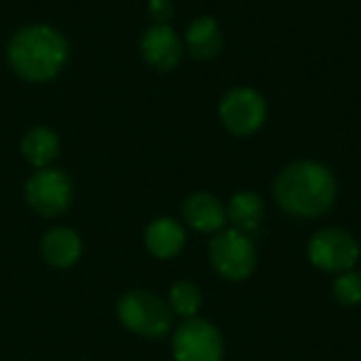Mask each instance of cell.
Listing matches in <instances>:
<instances>
[{
    "instance_id": "cell-1",
    "label": "cell",
    "mask_w": 361,
    "mask_h": 361,
    "mask_svg": "<svg viewBox=\"0 0 361 361\" xmlns=\"http://www.w3.org/2000/svg\"><path fill=\"white\" fill-rule=\"evenodd\" d=\"M277 203L292 216L317 218L336 199V182L328 167L311 161L294 163L275 182Z\"/></svg>"
},
{
    "instance_id": "cell-2",
    "label": "cell",
    "mask_w": 361,
    "mask_h": 361,
    "mask_svg": "<svg viewBox=\"0 0 361 361\" xmlns=\"http://www.w3.org/2000/svg\"><path fill=\"white\" fill-rule=\"evenodd\" d=\"M66 40L47 25L23 27L8 44V61L13 70L32 82L53 78L66 63Z\"/></svg>"
},
{
    "instance_id": "cell-3",
    "label": "cell",
    "mask_w": 361,
    "mask_h": 361,
    "mask_svg": "<svg viewBox=\"0 0 361 361\" xmlns=\"http://www.w3.org/2000/svg\"><path fill=\"white\" fill-rule=\"evenodd\" d=\"M121 322L135 334L163 336L171 326V313L157 296L148 292H129L118 302Z\"/></svg>"
},
{
    "instance_id": "cell-4",
    "label": "cell",
    "mask_w": 361,
    "mask_h": 361,
    "mask_svg": "<svg viewBox=\"0 0 361 361\" xmlns=\"http://www.w3.org/2000/svg\"><path fill=\"white\" fill-rule=\"evenodd\" d=\"M209 256L214 269L231 281L250 277L256 267V250L252 241L237 228L218 235L209 245Z\"/></svg>"
},
{
    "instance_id": "cell-5",
    "label": "cell",
    "mask_w": 361,
    "mask_h": 361,
    "mask_svg": "<svg viewBox=\"0 0 361 361\" xmlns=\"http://www.w3.org/2000/svg\"><path fill=\"white\" fill-rule=\"evenodd\" d=\"M309 258L322 271L347 273L360 258V245L349 233L341 228H326L311 239Z\"/></svg>"
},
{
    "instance_id": "cell-6",
    "label": "cell",
    "mask_w": 361,
    "mask_h": 361,
    "mask_svg": "<svg viewBox=\"0 0 361 361\" xmlns=\"http://www.w3.org/2000/svg\"><path fill=\"white\" fill-rule=\"evenodd\" d=\"M220 116L228 131L237 135H250L258 131L267 118V104L254 89H233L220 104Z\"/></svg>"
},
{
    "instance_id": "cell-7",
    "label": "cell",
    "mask_w": 361,
    "mask_h": 361,
    "mask_svg": "<svg viewBox=\"0 0 361 361\" xmlns=\"http://www.w3.org/2000/svg\"><path fill=\"white\" fill-rule=\"evenodd\" d=\"M222 338L218 330L201 319H190L178 328L173 336L176 361H220Z\"/></svg>"
},
{
    "instance_id": "cell-8",
    "label": "cell",
    "mask_w": 361,
    "mask_h": 361,
    "mask_svg": "<svg viewBox=\"0 0 361 361\" xmlns=\"http://www.w3.org/2000/svg\"><path fill=\"white\" fill-rule=\"evenodd\" d=\"M30 205L42 216H59L72 197V186L68 176L57 169H42L30 178L25 186Z\"/></svg>"
},
{
    "instance_id": "cell-9",
    "label": "cell",
    "mask_w": 361,
    "mask_h": 361,
    "mask_svg": "<svg viewBox=\"0 0 361 361\" xmlns=\"http://www.w3.org/2000/svg\"><path fill=\"white\" fill-rule=\"evenodd\" d=\"M142 53L157 70H171L182 57V44L169 25H154L144 34Z\"/></svg>"
},
{
    "instance_id": "cell-10",
    "label": "cell",
    "mask_w": 361,
    "mask_h": 361,
    "mask_svg": "<svg viewBox=\"0 0 361 361\" xmlns=\"http://www.w3.org/2000/svg\"><path fill=\"white\" fill-rule=\"evenodd\" d=\"M184 218L195 231L214 233L224 226L226 212L216 197H212L207 192H199V195H192L184 203Z\"/></svg>"
},
{
    "instance_id": "cell-11",
    "label": "cell",
    "mask_w": 361,
    "mask_h": 361,
    "mask_svg": "<svg viewBox=\"0 0 361 361\" xmlns=\"http://www.w3.org/2000/svg\"><path fill=\"white\" fill-rule=\"evenodd\" d=\"M146 245L157 258H171L184 245V231L178 222L163 218L148 226Z\"/></svg>"
},
{
    "instance_id": "cell-12",
    "label": "cell",
    "mask_w": 361,
    "mask_h": 361,
    "mask_svg": "<svg viewBox=\"0 0 361 361\" xmlns=\"http://www.w3.org/2000/svg\"><path fill=\"white\" fill-rule=\"evenodd\" d=\"M186 44H188V51L199 59H209L218 55L222 49V32L216 19L212 17L197 19L186 32Z\"/></svg>"
},
{
    "instance_id": "cell-13",
    "label": "cell",
    "mask_w": 361,
    "mask_h": 361,
    "mask_svg": "<svg viewBox=\"0 0 361 361\" xmlns=\"http://www.w3.org/2000/svg\"><path fill=\"white\" fill-rule=\"evenodd\" d=\"M42 254L44 258L59 269H66L70 264H74L80 256V239L76 233L68 231V228H57L51 231L44 241H42Z\"/></svg>"
},
{
    "instance_id": "cell-14",
    "label": "cell",
    "mask_w": 361,
    "mask_h": 361,
    "mask_svg": "<svg viewBox=\"0 0 361 361\" xmlns=\"http://www.w3.org/2000/svg\"><path fill=\"white\" fill-rule=\"evenodd\" d=\"M23 154L25 159L36 165V167H47L59 152V142H57V135L44 127H36L32 131L25 133L23 137Z\"/></svg>"
},
{
    "instance_id": "cell-15",
    "label": "cell",
    "mask_w": 361,
    "mask_h": 361,
    "mask_svg": "<svg viewBox=\"0 0 361 361\" xmlns=\"http://www.w3.org/2000/svg\"><path fill=\"white\" fill-rule=\"evenodd\" d=\"M264 207L258 195L254 192H239L233 197L228 207V218L241 233H252L262 222Z\"/></svg>"
},
{
    "instance_id": "cell-16",
    "label": "cell",
    "mask_w": 361,
    "mask_h": 361,
    "mask_svg": "<svg viewBox=\"0 0 361 361\" xmlns=\"http://www.w3.org/2000/svg\"><path fill=\"white\" fill-rule=\"evenodd\" d=\"M201 307V294L192 283H178L171 290V309L178 315L192 317Z\"/></svg>"
},
{
    "instance_id": "cell-17",
    "label": "cell",
    "mask_w": 361,
    "mask_h": 361,
    "mask_svg": "<svg viewBox=\"0 0 361 361\" xmlns=\"http://www.w3.org/2000/svg\"><path fill=\"white\" fill-rule=\"evenodd\" d=\"M334 294L338 302L347 307H355L361 302V275L357 273H345L334 283Z\"/></svg>"
},
{
    "instance_id": "cell-18",
    "label": "cell",
    "mask_w": 361,
    "mask_h": 361,
    "mask_svg": "<svg viewBox=\"0 0 361 361\" xmlns=\"http://www.w3.org/2000/svg\"><path fill=\"white\" fill-rule=\"evenodd\" d=\"M150 13L154 19L165 21L167 17H171V2L169 0H150Z\"/></svg>"
}]
</instances>
